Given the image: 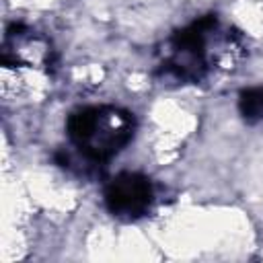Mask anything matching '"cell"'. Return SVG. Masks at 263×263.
I'll list each match as a JSON object with an SVG mask.
<instances>
[{
  "instance_id": "obj_2",
  "label": "cell",
  "mask_w": 263,
  "mask_h": 263,
  "mask_svg": "<svg viewBox=\"0 0 263 263\" xmlns=\"http://www.w3.org/2000/svg\"><path fill=\"white\" fill-rule=\"evenodd\" d=\"M105 203L117 218H140L152 203V185L140 173H121L105 187Z\"/></svg>"
},
{
  "instance_id": "obj_1",
  "label": "cell",
  "mask_w": 263,
  "mask_h": 263,
  "mask_svg": "<svg viewBox=\"0 0 263 263\" xmlns=\"http://www.w3.org/2000/svg\"><path fill=\"white\" fill-rule=\"evenodd\" d=\"M70 142L92 162H105L134 138V117L119 107H84L66 121Z\"/></svg>"
},
{
  "instance_id": "obj_3",
  "label": "cell",
  "mask_w": 263,
  "mask_h": 263,
  "mask_svg": "<svg viewBox=\"0 0 263 263\" xmlns=\"http://www.w3.org/2000/svg\"><path fill=\"white\" fill-rule=\"evenodd\" d=\"M238 109L247 121H263V86L242 90L238 99Z\"/></svg>"
}]
</instances>
